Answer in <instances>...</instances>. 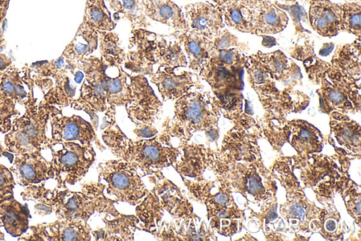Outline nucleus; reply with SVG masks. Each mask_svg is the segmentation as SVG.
Returning <instances> with one entry per match:
<instances>
[{
  "instance_id": "f704fd0d",
  "label": "nucleus",
  "mask_w": 361,
  "mask_h": 241,
  "mask_svg": "<svg viewBox=\"0 0 361 241\" xmlns=\"http://www.w3.org/2000/svg\"><path fill=\"white\" fill-rule=\"evenodd\" d=\"M10 0H0V23L5 21V17L7 12Z\"/></svg>"
},
{
  "instance_id": "a19ab883",
  "label": "nucleus",
  "mask_w": 361,
  "mask_h": 241,
  "mask_svg": "<svg viewBox=\"0 0 361 241\" xmlns=\"http://www.w3.org/2000/svg\"><path fill=\"white\" fill-rule=\"evenodd\" d=\"M13 154H11L9 155V152L6 151L5 150V148L1 145V143H0V157H7L10 162L11 163L12 162V160L13 158H13Z\"/></svg>"
},
{
  "instance_id": "49530a36",
  "label": "nucleus",
  "mask_w": 361,
  "mask_h": 241,
  "mask_svg": "<svg viewBox=\"0 0 361 241\" xmlns=\"http://www.w3.org/2000/svg\"><path fill=\"white\" fill-rule=\"evenodd\" d=\"M283 1L286 3H294L295 0H283Z\"/></svg>"
},
{
  "instance_id": "ea45409f",
  "label": "nucleus",
  "mask_w": 361,
  "mask_h": 241,
  "mask_svg": "<svg viewBox=\"0 0 361 241\" xmlns=\"http://www.w3.org/2000/svg\"><path fill=\"white\" fill-rule=\"evenodd\" d=\"M334 48V44L332 43H328L324 44L322 49H321L319 54L322 56H326L330 54L332 49Z\"/></svg>"
},
{
  "instance_id": "72a5a7b5",
  "label": "nucleus",
  "mask_w": 361,
  "mask_h": 241,
  "mask_svg": "<svg viewBox=\"0 0 361 241\" xmlns=\"http://www.w3.org/2000/svg\"><path fill=\"white\" fill-rule=\"evenodd\" d=\"M133 132L139 139L150 138L158 134L157 128L154 129H135Z\"/></svg>"
},
{
  "instance_id": "423d86ee",
  "label": "nucleus",
  "mask_w": 361,
  "mask_h": 241,
  "mask_svg": "<svg viewBox=\"0 0 361 241\" xmlns=\"http://www.w3.org/2000/svg\"><path fill=\"white\" fill-rule=\"evenodd\" d=\"M50 160L53 178L57 187L73 185L86 175L96 158L92 146H83L76 142L50 144Z\"/></svg>"
},
{
  "instance_id": "5701e85b",
  "label": "nucleus",
  "mask_w": 361,
  "mask_h": 241,
  "mask_svg": "<svg viewBox=\"0 0 361 241\" xmlns=\"http://www.w3.org/2000/svg\"><path fill=\"white\" fill-rule=\"evenodd\" d=\"M31 218L28 206L14 197L0 203V221L5 230L13 237H19L29 229Z\"/></svg>"
},
{
  "instance_id": "39448f33",
  "label": "nucleus",
  "mask_w": 361,
  "mask_h": 241,
  "mask_svg": "<svg viewBox=\"0 0 361 241\" xmlns=\"http://www.w3.org/2000/svg\"><path fill=\"white\" fill-rule=\"evenodd\" d=\"M192 88L175 100L174 114L162 124L161 132L179 141H189L194 133L205 131L214 136L216 110L208 93Z\"/></svg>"
},
{
  "instance_id": "c85d7f7f",
  "label": "nucleus",
  "mask_w": 361,
  "mask_h": 241,
  "mask_svg": "<svg viewBox=\"0 0 361 241\" xmlns=\"http://www.w3.org/2000/svg\"><path fill=\"white\" fill-rule=\"evenodd\" d=\"M196 217L192 218L188 225L183 221L179 225H176L175 221L167 222L166 221H163L159 228L152 235L159 240L183 241L207 240L203 226L198 230H196L195 224Z\"/></svg>"
},
{
  "instance_id": "dca6fc26",
  "label": "nucleus",
  "mask_w": 361,
  "mask_h": 241,
  "mask_svg": "<svg viewBox=\"0 0 361 241\" xmlns=\"http://www.w3.org/2000/svg\"><path fill=\"white\" fill-rule=\"evenodd\" d=\"M9 168L21 187L39 184L53 178L51 162L40 154H15Z\"/></svg>"
},
{
  "instance_id": "de8ad7c7",
  "label": "nucleus",
  "mask_w": 361,
  "mask_h": 241,
  "mask_svg": "<svg viewBox=\"0 0 361 241\" xmlns=\"http://www.w3.org/2000/svg\"><path fill=\"white\" fill-rule=\"evenodd\" d=\"M306 1L310 2V1H314V0H306Z\"/></svg>"
},
{
  "instance_id": "a211bd4d",
  "label": "nucleus",
  "mask_w": 361,
  "mask_h": 241,
  "mask_svg": "<svg viewBox=\"0 0 361 241\" xmlns=\"http://www.w3.org/2000/svg\"><path fill=\"white\" fill-rule=\"evenodd\" d=\"M341 6L329 0L310 2L308 19L311 27L325 37L336 35L341 31Z\"/></svg>"
},
{
  "instance_id": "b1692460",
  "label": "nucleus",
  "mask_w": 361,
  "mask_h": 241,
  "mask_svg": "<svg viewBox=\"0 0 361 241\" xmlns=\"http://www.w3.org/2000/svg\"><path fill=\"white\" fill-rule=\"evenodd\" d=\"M98 47V30L82 22L73 40L61 56L73 62H81Z\"/></svg>"
},
{
  "instance_id": "7ed1b4c3",
  "label": "nucleus",
  "mask_w": 361,
  "mask_h": 241,
  "mask_svg": "<svg viewBox=\"0 0 361 241\" xmlns=\"http://www.w3.org/2000/svg\"><path fill=\"white\" fill-rule=\"evenodd\" d=\"M102 139L113 155L137 170L142 177L172 165L181 152L179 146L172 145L171 137L166 134L133 140L116 122L105 127Z\"/></svg>"
},
{
  "instance_id": "e433bc0d",
  "label": "nucleus",
  "mask_w": 361,
  "mask_h": 241,
  "mask_svg": "<svg viewBox=\"0 0 361 241\" xmlns=\"http://www.w3.org/2000/svg\"><path fill=\"white\" fill-rule=\"evenodd\" d=\"M290 214L300 219L305 216V211L299 204H295L290 208Z\"/></svg>"
},
{
  "instance_id": "393cba45",
  "label": "nucleus",
  "mask_w": 361,
  "mask_h": 241,
  "mask_svg": "<svg viewBox=\"0 0 361 241\" xmlns=\"http://www.w3.org/2000/svg\"><path fill=\"white\" fill-rule=\"evenodd\" d=\"M152 56L154 65H165L175 69L188 66L187 58L180 44L171 35L157 34Z\"/></svg>"
},
{
  "instance_id": "a878e982",
  "label": "nucleus",
  "mask_w": 361,
  "mask_h": 241,
  "mask_svg": "<svg viewBox=\"0 0 361 241\" xmlns=\"http://www.w3.org/2000/svg\"><path fill=\"white\" fill-rule=\"evenodd\" d=\"M288 22L285 11L269 0H262L254 23L255 34H274L283 30Z\"/></svg>"
},
{
  "instance_id": "c9c22d12",
  "label": "nucleus",
  "mask_w": 361,
  "mask_h": 241,
  "mask_svg": "<svg viewBox=\"0 0 361 241\" xmlns=\"http://www.w3.org/2000/svg\"><path fill=\"white\" fill-rule=\"evenodd\" d=\"M12 64L11 59L5 54L0 53V71L6 70Z\"/></svg>"
},
{
  "instance_id": "cd10ccee",
  "label": "nucleus",
  "mask_w": 361,
  "mask_h": 241,
  "mask_svg": "<svg viewBox=\"0 0 361 241\" xmlns=\"http://www.w3.org/2000/svg\"><path fill=\"white\" fill-rule=\"evenodd\" d=\"M114 12L115 20L126 19L131 29H147L150 22L145 13L142 0H104Z\"/></svg>"
},
{
  "instance_id": "ddd939ff",
  "label": "nucleus",
  "mask_w": 361,
  "mask_h": 241,
  "mask_svg": "<svg viewBox=\"0 0 361 241\" xmlns=\"http://www.w3.org/2000/svg\"><path fill=\"white\" fill-rule=\"evenodd\" d=\"M157 33L147 29H133L123 64L130 75L149 76L154 72L153 48Z\"/></svg>"
},
{
  "instance_id": "473e14b6",
  "label": "nucleus",
  "mask_w": 361,
  "mask_h": 241,
  "mask_svg": "<svg viewBox=\"0 0 361 241\" xmlns=\"http://www.w3.org/2000/svg\"><path fill=\"white\" fill-rule=\"evenodd\" d=\"M16 184L10 169L0 164V203L13 197V189Z\"/></svg>"
},
{
  "instance_id": "f257e3e1",
  "label": "nucleus",
  "mask_w": 361,
  "mask_h": 241,
  "mask_svg": "<svg viewBox=\"0 0 361 241\" xmlns=\"http://www.w3.org/2000/svg\"><path fill=\"white\" fill-rule=\"evenodd\" d=\"M85 75L78 97L70 107L86 112L97 130V113L103 112L105 127L116 123V107L130 101V74L122 66L111 65L102 58L89 56L76 62Z\"/></svg>"
},
{
  "instance_id": "58836bf2",
  "label": "nucleus",
  "mask_w": 361,
  "mask_h": 241,
  "mask_svg": "<svg viewBox=\"0 0 361 241\" xmlns=\"http://www.w3.org/2000/svg\"><path fill=\"white\" fill-rule=\"evenodd\" d=\"M259 184L254 177L250 178L249 190L255 192L259 189Z\"/></svg>"
},
{
  "instance_id": "412c9836",
  "label": "nucleus",
  "mask_w": 361,
  "mask_h": 241,
  "mask_svg": "<svg viewBox=\"0 0 361 241\" xmlns=\"http://www.w3.org/2000/svg\"><path fill=\"white\" fill-rule=\"evenodd\" d=\"M181 152L171 165L180 177L201 180L207 163L206 151L201 145L180 141Z\"/></svg>"
},
{
  "instance_id": "4c0bfd02",
  "label": "nucleus",
  "mask_w": 361,
  "mask_h": 241,
  "mask_svg": "<svg viewBox=\"0 0 361 241\" xmlns=\"http://www.w3.org/2000/svg\"><path fill=\"white\" fill-rule=\"evenodd\" d=\"M329 98L334 103H338L343 100V95L338 90H331L329 93Z\"/></svg>"
},
{
  "instance_id": "c756f323",
  "label": "nucleus",
  "mask_w": 361,
  "mask_h": 241,
  "mask_svg": "<svg viewBox=\"0 0 361 241\" xmlns=\"http://www.w3.org/2000/svg\"><path fill=\"white\" fill-rule=\"evenodd\" d=\"M98 47L100 58L105 62L117 66L123 65L126 52L116 33L98 30Z\"/></svg>"
},
{
  "instance_id": "4be33fe9",
  "label": "nucleus",
  "mask_w": 361,
  "mask_h": 241,
  "mask_svg": "<svg viewBox=\"0 0 361 241\" xmlns=\"http://www.w3.org/2000/svg\"><path fill=\"white\" fill-rule=\"evenodd\" d=\"M149 19L166 25L175 30H189L182 9L171 0H142Z\"/></svg>"
},
{
  "instance_id": "a18cd8bd",
  "label": "nucleus",
  "mask_w": 361,
  "mask_h": 241,
  "mask_svg": "<svg viewBox=\"0 0 361 241\" xmlns=\"http://www.w3.org/2000/svg\"><path fill=\"white\" fill-rule=\"evenodd\" d=\"M2 226H3L2 223L0 221V240H3L4 239V234L1 230V228Z\"/></svg>"
},
{
  "instance_id": "37998d69",
  "label": "nucleus",
  "mask_w": 361,
  "mask_h": 241,
  "mask_svg": "<svg viewBox=\"0 0 361 241\" xmlns=\"http://www.w3.org/2000/svg\"><path fill=\"white\" fill-rule=\"evenodd\" d=\"M5 22V21H4ZM4 22L0 23V51L3 49L4 47V39L3 36V27L2 25L4 24Z\"/></svg>"
},
{
  "instance_id": "20e7f679",
  "label": "nucleus",
  "mask_w": 361,
  "mask_h": 241,
  "mask_svg": "<svg viewBox=\"0 0 361 241\" xmlns=\"http://www.w3.org/2000/svg\"><path fill=\"white\" fill-rule=\"evenodd\" d=\"M25 112L15 117L11 129L5 134V150L12 154H40L48 148L49 137L47 136V122L59 109L44 100L38 102L33 90L23 104Z\"/></svg>"
},
{
  "instance_id": "9b49d317",
  "label": "nucleus",
  "mask_w": 361,
  "mask_h": 241,
  "mask_svg": "<svg viewBox=\"0 0 361 241\" xmlns=\"http://www.w3.org/2000/svg\"><path fill=\"white\" fill-rule=\"evenodd\" d=\"M149 180L153 184L152 189L161 206L172 217L176 225L182 221L188 225L192 218L196 217L191 203L182 190L165 177L161 170L149 175Z\"/></svg>"
},
{
  "instance_id": "7c9ffc66",
  "label": "nucleus",
  "mask_w": 361,
  "mask_h": 241,
  "mask_svg": "<svg viewBox=\"0 0 361 241\" xmlns=\"http://www.w3.org/2000/svg\"><path fill=\"white\" fill-rule=\"evenodd\" d=\"M82 21L99 31H112L116 25L104 0H87Z\"/></svg>"
},
{
  "instance_id": "f03ea898",
  "label": "nucleus",
  "mask_w": 361,
  "mask_h": 241,
  "mask_svg": "<svg viewBox=\"0 0 361 241\" xmlns=\"http://www.w3.org/2000/svg\"><path fill=\"white\" fill-rule=\"evenodd\" d=\"M105 187L100 181L85 182L80 192H73L66 187L49 189L42 182L25 187L20 196L24 201L35 202V213L39 215L54 213L57 219L87 222L95 213H119L114 206L118 201L106 196Z\"/></svg>"
},
{
  "instance_id": "6ab92c4d",
  "label": "nucleus",
  "mask_w": 361,
  "mask_h": 241,
  "mask_svg": "<svg viewBox=\"0 0 361 241\" xmlns=\"http://www.w3.org/2000/svg\"><path fill=\"white\" fill-rule=\"evenodd\" d=\"M180 44L188 66L197 74L209 61L213 40L192 30H175L171 34Z\"/></svg>"
},
{
  "instance_id": "bb28decb",
  "label": "nucleus",
  "mask_w": 361,
  "mask_h": 241,
  "mask_svg": "<svg viewBox=\"0 0 361 241\" xmlns=\"http://www.w3.org/2000/svg\"><path fill=\"white\" fill-rule=\"evenodd\" d=\"M164 215V209L152 189L135 206V216L140 221L138 230L152 235L159 228Z\"/></svg>"
},
{
  "instance_id": "1a4fd4ad",
  "label": "nucleus",
  "mask_w": 361,
  "mask_h": 241,
  "mask_svg": "<svg viewBox=\"0 0 361 241\" xmlns=\"http://www.w3.org/2000/svg\"><path fill=\"white\" fill-rule=\"evenodd\" d=\"M130 101L126 110L136 129H154L163 103L149 85L145 76L130 74Z\"/></svg>"
},
{
  "instance_id": "6e6552de",
  "label": "nucleus",
  "mask_w": 361,
  "mask_h": 241,
  "mask_svg": "<svg viewBox=\"0 0 361 241\" xmlns=\"http://www.w3.org/2000/svg\"><path fill=\"white\" fill-rule=\"evenodd\" d=\"M34 86L27 68L18 69L11 65L0 71V133L9 131L11 119L19 114L16 105L25 102Z\"/></svg>"
},
{
  "instance_id": "2eb2a0df",
  "label": "nucleus",
  "mask_w": 361,
  "mask_h": 241,
  "mask_svg": "<svg viewBox=\"0 0 361 241\" xmlns=\"http://www.w3.org/2000/svg\"><path fill=\"white\" fill-rule=\"evenodd\" d=\"M188 28L213 40L223 30L224 23L216 5L209 2L188 4L184 7Z\"/></svg>"
},
{
  "instance_id": "79ce46f5",
  "label": "nucleus",
  "mask_w": 361,
  "mask_h": 241,
  "mask_svg": "<svg viewBox=\"0 0 361 241\" xmlns=\"http://www.w3.org/2000/svg\"><path fill=\"white\" fill-rule=\"evenodd\" d=\"M300 136L304 140H308L311 136V132L307 129H302Z\"/></svg>"
},
{
  "instance_id": "aec40b11",
  "label": "nucleus",
  "mask_w": 361,
  "mask_h": 241,
  "mask_svg": "<svg viewBox=\"0 0 361 241\" xmlns=\"http://www.w3.org/2000/svg\"><path fill=\"white\" fill-rule=\"evenodd\" d=\"M104 227L92 230V236L95 240L127 241L133 240L135 230H138L140 221L135 215H125L119 213L117 216L104 214Z\"/></svg>"
},
{
  "instance_id": "2f4dec72",
  "label": "nucleus",
  "mask_w": 361,
  "mask_h": 241,
  "mask_svg": "<svg viewBox=\"0 0 361 241\" xmlns=\"http://www.w3.org/2000/svg\"><path fill=\"white\" fill-rule=\"evenodd\" d=\"M341 31L360 35L361 7L360 2L348 1L341 4Z\"/></svg>"
},
{
  "instance_id": "9d476101",
  "label": "nucleus",
  "mask_w": 361,
  "mask_h": 241,
  "mask_svg": "<svg viewBox=\"0 0 361 241\" xmlns=\"http://www.w3.org/2000/svg\"><path fill=\"white\" fill-rule=\"evenodd\" d=\"M49 123L51 136L49 146L56 143L76 142L89 146L94 143L99 150L105 148L97 138L92 124L80 116H64L61 111L51 116Z\"/></svg>"
},
{
  "instance_id": "f3484780",
  "label": "nucleus",
  "mask_w": 361,
  "mask_h": 241,
  "mask_svg": "<svg viewBox=\"0 0 361 241\" xmlns=\"http://www.w3.org/2000/svg\"><path fill=\"white\" fill-rule=\"evenodd\" d=\"M262 0H216L224 23L241 32L254 33V23Z\"/></svg>"
},
{
  "instance_id": "0eeeda50",
  "label": "nucleus",
  "mask_w": 361,
  "mask_h": 241,
  "mask_svg": "<svg viewBox=\"0 0 361 241\" xmlns=\"http://www.w3.org/2000/svg\"><path fill=\"white\" fill-rule=\"evenodd\" d=\"M97 170L98 181H104L106 194L118 202L136 206L149 191L140 172L121 159L102 162Z\"/></svg>"
},
{
  "instance_id": "4468645a",
  "label": "nucleus",
  "mask_w": 361,
  "mask_h": 241,
  "mask_svg": "<svg viewBox=\"0 0 361 241\" xmlns=\"http://www.w3.org/2000/svg\"><path fill=\"white\" fill-rule=\"evenodd\" d=\"M163 101L176 100L192 88H200L198 74L190 71H177V69L159 65L149 76Z\"/></svg>"
},
{
  "instance_id": "c03bdc74",
  "label": "nucleus",
  "mask_w": 361,
  "mask_h": 241,
  "mask_svg": "<svg viewBox=\"0 0 361 241\" xmlns=\"http://www.w3.org/2000/svg\"><path fill=\"white\" fill-rule=\"evenodd\" d=\"M326 229L329 230V231H333L335 230V228H336V224L334 223V221H331V220H329L328 222H326Z\"/></svg>"
},
{
  "instance_id": "f8f14e48",
  "label": "nucleus",
  "mask_w": 361,
  "mask_h": 241,
  "mask_svg": "<svg viewBox=\"0 0 361 241\" xmlns=\"http://www.w3.org/2000/svg\"><path fill=\"white\" fill-rule=\"evenodd\" d=\"M30 233L19 237L27 241H87L92 239V228L82 221L60 220L29 227Z\"/></svg>"
}]
</instances>
